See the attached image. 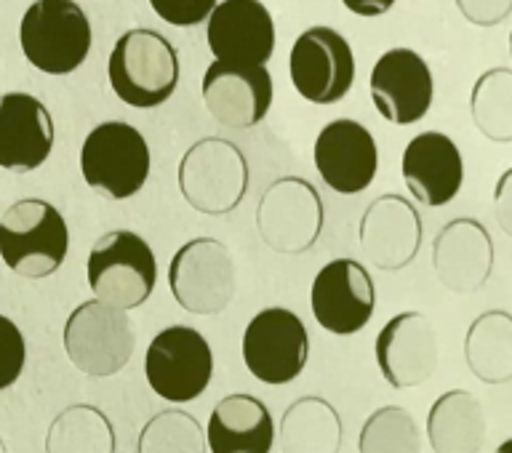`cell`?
Returning <instances> with one entry per match:
<instances>
[{"label":"cell","mask_w":512,"mask_h":453,"mask_svg":"<svg viewBox=\"0 0 512 453\" xmlns=\"http://www.w3.org/2000/svg\"><path fill=\"white\" fill-rule=\"evenodd\" d=\"M150 390L168 403L200 398L214 376V352L195 328L171 326L160 331L144 355Z\"/></svg>","instance_id":"cell-8"},{"label":"cell","mask_w":512,"mask_h":453,"mask_svg":"<svg viewBox=\"0 0 512 453\" xmlns=\"http://www.w3.org/2000/svg\"><path fill=\"white\" fill-rule=\"evenodd\" d=\"M360 453H422V432L416 419L400 406L376 408L358 438Z\"/></svg>","instance_id":"cell-29"},{"label":"cell","mask_w":512,"mask_h":453,"mask_svg":"<svg viewBox=\"0 0 512 453\" xmlns=\"http://www.w3.org/2000/svg\"><path fill=\"white\" fill-rule=\"evenodd\" d=\"M86 275L96 302L128 312L142 307L155 291L158 262L147 240L136 232L112 230L91 248Z\"/></svg>","instance_id":"cell-3"},{"label":"cell","mask_w":512,"mask_h":453,"mask_svg":"<svg viewBox=\"0 0 512 453\" xmlns=\"http://www.w3.org/2000/svg\"><path fill=\"white\" fill-rule=\"evenodd\" d=\"M510 56H512V32H510Z\"/></svg>","instance_id":"cell-38"},{"label":"cell","mask_w":512,"mask_h":453,"mask_svg":"<svg viewBox=\"0 0 512 453\" xmlns=\"http://www.w3.org/2000/svg\"><path fill=\"white\" fill-rule=\"evenodd\" d=\"M400 174L416 203L438 208L459 195L464 182V160L454 139L440 131L416 134L403 150Z\"/></svg>","instance_id":"cell-19"},{"label":"cell","mask_w":512,"mask_h":453,"mask_svg":"<svg viewBox=\"0 0 512 453\" xmlns=\"http://www.w3.org/2000/svg\"><path fill=\"white\" fill-rule=\"evenodd\" d=\"M46 453H115L110 419L94 406L67 408L48 430Z\"/></svg>","instance_id":"cell-27"},{"label":"cell","mask_w":512,"mask_h":453,"mask_svg":"<svg viewBox=\"0 0 512 453\" xmlns=\"http://www.w3.org/2000/svg\"><path fill=\"white\" fill-rule=\"evenodd\" d=\"M80 174L104 198H134L150 176V147L142 131L123 120L99 123L80 147Z\"/></svg>","instance_id":"cell-5"},{"label":"cell","mask_w":512,"mask_h":453,"mask_svg":"<svg viewBox=\"0 0 512 453\" xmlns=\"http://www.w3.org/2000/svg\"><path fill=\"white\" fill-rule=\"evenodd\" d=\"M464 360L480 382H512V315L483 312L464 336Z\"/></svg>","instance_id":"cell-25"},{"label":"cell","mask_w":512,"mask_h":453,"mask_svg":"<svg viewBox=\"0 0 512 453\" xmlns=\"http://www.w3.org/2000/svg\"><path fill=\"white\" fill-rule=\"evenodd\" d=\"M136 350L134 323L123 310L86 302L64 323V352L78 371L96 379L123 371Z\"/></svg>","instance_id":"cell-6"},{"label":"cell","mask_w":512,"mask_h":453,"mask_svg":"<svg viewBox=\"0 0 512 453\" xmlns=\"http://www.w3.org/2000/svg\"><path fill=\"white\" fill-rule=\"evenodd\" d=\"M70 251V230L48 200L22 198L0 216V259L27 280L54 275Z\"/></svg>","instance_id":"cell-2"},{"label":"cell","mask_w":512,"mask_h":453,"mask_svg":"<svg viewBox=\"0 0 512 453\" xmlns=\"http://www.w3.org/2000/svg\"><path fill=\"white\" fill-rule=\"evenodd\" d=\"M259 235L280 254H302L323 230V203L307 179L283 176L264 192L256 211Z\"/></svg>","instance_id":"cell-12"},{"label":"cell","mask_w":512,"mask_h":453,"mask_svg":"<svg viewBox=\"0 0 512 453\" xmlns=\"http://www.w3.org/2000/svg\"><path fill=\"white\" fill-rule=\"evenodd\" d=\"M494 214L504 235L512 238V168H507L494 190Z\"/></svg>","instance_id":"cell-34"},{"label":"cell","mask_w":512,"mask_h":453,"mask_svg":"<svg viewBox=\"0 0 512 453\" xmlns=\"http://www.w3.org/2000/svg\"><path fill=\"white\" fill-rule=\"evenodd\" d=\"M0 453H8L6 451V443H3V438H0Z\"/></svg>","instance_id":"cell-37"},{"label":"cell","mask_w":512,"mask_h":453,"mask_svg":"<svg viewBox=\"0 0 512 453\" xmlns=\"http://www.w3.org/2000/svg\"><path fill=\"white\" fill-rule=\"evenodd\" d=\"M179 51L166 35L150 27L123 32L107 59V78L120 102L152 110L168 102L179 86Z\"/></svg>","instance_id":"cell-1"},{"label":"cell","mask_w":512,"mask_h":453,"mask_svg":"<svg viewBox=\"0 0 512 453\" xmlns=\"http://www.w3.org/2000/svg\"><path fill=\"white\" fill-rule=\"evenodd\" d=\"M150 6L171 27H195L208 22L219 0H150Z\"/></svg>","instance_id":"cell-32"},{"label":"cell","mask_w":512,"mask_h":453,"mask_svg":"<svg viewBox=\"0 0 512 453\" xmlns=\"http://www.w3.org/2000/svg\"><path fill=\"white\" fill-rule=\"evenodd\" d=\"M139 453H206V438L195 416L163 411L139 435Z\"/></svg>","instance_id":"cell-30"},{"label":"cell","mask_w":512,"mask_h":453,"mask_svg":"<svg viewBox=\"0 0 512 453\" xmlns=\"http://www.w3.org/2000/svg\"><path fill=\"white\" fill-rule=\"evenodd\" d=\"M288 75L296 94L312 104H336L355 83V56L334 27H310L291 46Z\"/></svg>","instance_id":"cell-11"},{"label":"cell","mask_w":512,"mask_h":453,"mask_svg":"<svg viewBox=\"0 0 512 453\" xmlns=\"http://www.w3.org/2000/svg\"><path fill=\"white\" fill-rule=\"evenodd\" d=\"M216 62L267 67L275 51V22L262 0H222L206 22Z\"/></svg>","instance_id":"cell-15"},{"label":"cell","mask_w":512,"mask_h":453,"mask_svg":"<svg viewBox=\"0 0 512 453\" xmlns=\"http://www.w3.org/2000/svg\"><path fill=\"white\" fill-rule=\"evenodd\" d=\"M206 443L211 453H270L275 424L259 398L246 392L227 395L211 411Z\"/></svg>","instance_id":"cell-23"},{"label":"cell","mask_w":512,"mask_h":453,"mask_svg":"<svg viewBox=\"0 0 512 453\" xmlns=\"http://www.w3.org/2000/svg\"><path fill=\"white\" fill-rule=\"evenodd\" d=\"M248 187V163L227 139H200L179 163V190L195 211L230 214Z\"/></svg>","instance_id":"cell-7"},{"label":"cell","mask_w":512,"mask_h":453,"mask_svg":"<svg viewBox=\"0 0 512 453\" xmlns=\"http://www.w3.org/2000/svg\"><path fill=\"white\" fill-rule=\"evenodd\" d=\"M342 422L323 398H302L288 408L280 422L283 453H339Z\"/></svg>","instance_id":"cell-26"},{"label":"cell","mask_w":512,"mask_h":453,"mask_svg":"<svg viewBox=\"0 0 512 453\" xmlns=\"http://www.w3.org/2000/svg\"><path fill=\"white\" fill-rule=\"evenodd\" d=\"M310 304L318 326L326 328L328 334H358L374 315V280L355 259H334L312 280Z\"/></svg>","instance_id":"cell-13"},{"label":"cell","mask_w":512,"mask_h":453,"mask_svg":"<svg viewBox=\"0 0 512 453\" xmlns=\"http://www.w3.org/2000/svg\"><path fill=\"white\" fill-rule=\"evenodd\" d=\"M459 14L478 27H496L512 14V0H456Z\"/></svg>","instance_id":"cell-33"},{"label":"cell","mask_w":512,"mask_h":453,"mask_svg":"<svg viewBox=\"0 0 512 453\" xmlns=\"http://www.w3.org/2000/svg\"><path fill=\"white\" fill-rule=\"evenodd\" d=\"M91 22L75 0H35L19 24L27 62L46 75H70L91 54Z\"/></svg>","instance_id":"cell-4"},{"label":"cell","mask_w":512,"mask_h":453,"mask_svg":"<svg viewBox=\"0 0 512 453\" xmlns=\"http://www.w3.org/2000/svg\"><path fill=\"white\" fill-rule=\"evenodd\" d=\"M312 160L320 179L339 195H358L368 190L379 168V150L371 131L350 118L331 120L320 128Z\"/></svg>","instance_id":"cell-16"},{"label":"cell","mask_w":512,"mask_h":453,"mask_svg":"<svg viewBox=\"0 0 512 453\" xmlns=\"http://www.w3.org/2000/svg\"><path fill=\"white\" fill-rule=\"evenodd\" d=\"M486 430L483 406L467 390L440 395L427 414V440L435 453H480Z\"/></svg>","instance_id":"cell-24"},{"label":"cell","mask_w":512,"mask_h":453,"mask_svg":"<svg viewBox=\"0 0 512 453\" xmlns=\"http://www.w3.org/2000/svg\"><path fill=\"white\" fill-rule=\"evenodd\" d=\"M168 286L179 307L192 315L222 312L238 286L230 248L214 238L184 243L168 264Z\"/></svg>","instance_id":"cell-9"},{"label":"cell","mask_w":512,"mask_h":453,"mask_svg":"<svg viewBox=\"0 0 512 453\" xmlns=\"http://www.w3.org/2000/svg\"><path fill=\"white\" fill-rule=\"evenodd\" d=\"M347 11H352L355 16H366V19H374V16H384L390 11L398 0H342Z\"/></svg>","instance_id":"cell-35"},{"label":"cell","mask_w":512,"mask_h":453,"mask_svg":"<svg viewBox=\"0 0 512 453\" xmlns=\"http://www.w3.org/2000/svg\"><path fill=\"white\" fill-rule=\"evenodd\" d=\"M494 453H512V438H510V440H504L502 446L496 448V451H494Z\"/></svg>","instance_id":"cell-36"},{"label":"cell","mask_w":512,"mask_h":453,"mask_svg":"<svg viewBox=\"0 0 512 453\" xmlns=\"http://www.w3.org/2000/svg\"><path fill=\"white\" fill-rule=\"evenodd\" d=\"M435 275L448 291L472 294L486 286L494 270V243L478 219H454L438 232L432 243Z\"/></svg>","instance_id":"cell-22"},{"label":"cell","mask_w":512,"mask_h":453,"mask_svg":"<svg viewBox=\"0 0 512 453\" xmlns=\"http://www.w3.org/2000/svg\"><path fill=\"white\" fill-rule=\"evenodd\" d=\"M310 358V334L286 307L256 312L243 334V363L259 382L280 387L294 382Z\"/></svg>","instance_id":"cell-10"},{"label":"cell","mask_w":512,"mask_h":453,"mask_svg":"<svg viewBox=\"0 0 512 453\" xmlns=\"http://www.w3.org/2000/svg\"><path fill=\"white\" fill-rule=\"evenodd\" d=\"M371 99L376 112L395 126H411L430 112L435 96L432 72L411 48H390L371 70Z\"/></svg>","instance_id":"cell-14"},{"label":"cell","mask_w":512,"mask_h":453,"mask_svg":"<svg viewBox=\"0 0 512 453\" xmlns=\"http://www.w3.org/2000/svg\"><path fill=\"white\" fill-rule=\"evenodd\" d=\"M54 150V118L38 96L11 91L0 96V168L35 171Z\"/></svg>","instance_id":"cell-20"},{"label":"cell","mask_w":512,"mask_h":453,"mask_svg":"<svg viewBox=\"0 0 512 453\" xmlns=\"http://www.w3.org/2000/svg\"><path fill=\"white\" fill-rule=\"evenodd\" d=\"M363 254L379 270H400L416 259L422 248V219L400 195L376 198L360 222Z\"/></svg>","instance_id":"cell-21"},{"label":"cell","mask_w":512,"mask_h":453,"mask_svg":"<svg viewBox=\"0 0 512 453\" xmlns=\"http://www.w3.org/2000/svg\"><path fill=\"white\" fill-rule=\"evenodd\" d=\"M272 75L267 67L211 62L203 75V102L211 118L224 128L246 131L270 112Z\"/></svg>","instance_id":"cell-17"},{"label":"cell","mask_w":512,"mask_h":453,"mask_svg":"<svg viewBox=\"0 0 512 453\" xmlns=\"http://www.w3.org/2000/svg\"><path fill=\"white\" fill-rule=\"evenodd\" d=\"M475 128L491 142H512V70L494 67L475 80L470 94Z\"/></svg>","instance_id":"cell-28"},{"label":"cell","mask_w":512,"mask_h":453,"mask_svg":"<svg viewBox=\"0 0 512 453\" xmlns=\"http://www.w3.org/2000/svg\"><path fill=\"white\" fill-rule=\"evenodd\" d=\"M376 363L392 390L419 387L438 368V334L422 312H400L376 336Z\"/></svg>","instance_id":"cell-18"},{"label":"cell","mask_w":512,"mask_h":453,"mask_svg":"<svg viewBox=\"0 0 512 453\" xmlns=\"http://www.w3.org/2000/svg\"><path fill=\"white\" fill-rule=\"evenodd\" d=\"M27 360V344L14 320L0 315V392L14 387Z\"/></svg>","instance_id":"cell-31"}]
</instances>
